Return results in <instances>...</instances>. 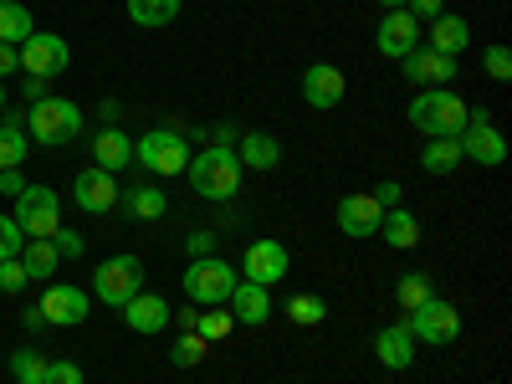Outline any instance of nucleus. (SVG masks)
Returning <instances> with one entry per match:
<instances>
[{"label":"nucleus","mask_w":512,"mask_h":384,"mask_svg":"<svg viewBox=\"0 0 512 384\" xmlns=\"http://www.w3.org/2000/svg\"><path fill=\"white\" fill-rule=\"evenodd\" d=\"M456 164H461V139H431L420 149V169H425V175H451Z\"/></svg>","instance_id":"c85d7f7f"},{"label":"nucleus","mask_w":512,"mask_h":384,"mask_svg":"<svg viewBox=\"0 0 512 384\" xmlns=\"http://www.w3.org/2000/svg\"><path fill=\"white\" fill-rule=\"evenodd\" d=\"M21 246H26V231L16 226V216H0V262H6V256H21Z\"/></svg>","instance_id":"e433bc0d"},{"label":"nucleus","mask_w":512,"mask_h":384,"mask_svg":"<svg viewBox=\"0 0 512 384\" xmlns=\"http://www.w3.org/2000/svg\"><path fill=\"white\" fill-rule=\"evenodd\" d=\"M379 236L390 241L395 251H410V246H420V221L410 216L405 205H395V210H384V221H379Z\"/></svg>","instance_id":"a878e982"},{"label":"nucleus","mask_w":512,"mask_h":384,"mask_svg":"<svg viewBox=\"0 0 512 384\" xmlns=\"http://www.w3.org/2000/svg\"><path fill=\"white\" fill-rule=\"evenodd\" d=\"M231 303H236V323H246V328H262V323L272 318V292L256 287V282H246V277L236 282Z\"/></svg>","instance_id":"412c9836"},{"label":"nucleus","mask_w":512,"mask_h":384,"mask_svg":"<svg viewBox=\"0 0 512 384\" xmlns=\"http://www.w3.org/2000/svg\"><path fill=\"white\" fill-rule=\"evenodd\" d=\"M205 349H210L205 338H200L195 328H185V333L175 338V344H169V364H175V369H195V364L205 359Z\"/></svg>","instance_id":"72a5a7b5"},{"label":"nucleus","mask_w":512,"mask_h":384,"mask_svg":"<svg viewBox=\"0 0 512 384\" xmlns=\"http://www.w3.org/2000/svg\"><path fill=\"white\" fill-rule=\"evenodd\" d=\"M52 246H57V256H72V262H77L82 251H88V241H82L77 231H67V226H57V231H52Z\"/></svg>","instance_id":"58836bf2"},{"label":"nucleus","mask_w":512,"mask_h":384,"mask_svg":"<svg viewBox=\"0 0 512 384\" xmlns=\"http://www.w3.org/2000/svg\"><path fill=\"white\" fill-rule=\"evenodd\" d=\"M180 16V0H128V21L134 26H169Z\"/></svg>","instance_id":"c756f323"},{"label":"nucleus","mask_w":512,"mask_h":384,"mask_svg":"<svg viewBox=\"0 0 512 384\" xmlns=\"http://www.w3.org/2000/svg\"><path fill=\"white\" fill-rule=\"evenodd\" d=\"M134 164H144L149 175H159V180H169V175H185V164H190V139L180 134L175 123L149 128L144 139H134Z\"/></svg>","instance_id":"20e7f679"},{"label":"nucleus","mask_w":512,"mask_h":384,"mask_svg":"<svg viewBox=\"0 0 512 384\" xmlns=\"http://www.w3.org/2000/svg\"><path fill=\"white\" fill-rule=\"evenodd\" d=\"M405 11L425 26V21H436V16H441V0H405Z\"/></svg>","instance_id":"37998d69"},{"label":"nucleus","mask_w":512,"mask_h":384,"mask_svg":"<svg viewBox=\"0 0 512 384\" xmlns=\"http://www.w3.org/2000/svg\"><path fill=\"white\" fill-rule=\"evenodd\" d=\"M420 36H425V26L400 6V11H384V21H379V31H374V47H379V57L405 62V57L420 47Z\"/></svg>","instance_id":"9b49d317"},{"label":"nucleus","mask_w":512,"mask_h":384,"mask_svg":"<svg viewBox=\"0 0 512 384\" xmlns=\"http://www.w3.org/2000/svg\"><path fill=\"white\" fill-rule=\"evenodd\" d=\"M21 190H26L21 169H0V195H21Z\"/></svg>","instance_id":"c03bdc74"},{"label":"nucleus","mask_w":512,"mask_h":384,"mask_svg":"<svg viewBox=\"0 0 512 384\" xmlns=\"http://www.w3.org/2000/svg\"><path fill=\"white\" fill-rule=\"evenodd\" d=\"M236 159H241V169H277V159H282V144H277L272 134H241V144H236Z\"/></svg>","instance_id":"393cba45"},{"label":"nucleus","mask_w":512,"mask_h":384,"mask_svg":"<svg viewBox=\"0 0 512 384\" xmlns=\"http://www.w3.org/2000/svg\"><path fill=\"white\" fill-rule=\"evenodd\" d=\"M482 67H487V77H492V82H507V77H512V52L497 41V47H487V52H482Z\"/></svg>","instance_id":"c9c22d12"},{"label":"nucleus","mask_w":512,"mask_h":384,"mask_svg":"<svg viewBox=\"0 0 512 384\" xmlns=\"http://www.w3.org/2000/svg\"><path fill=\"white\" fill-rule=\"evenodd\" d=\"M185 175H190L195 195H205V200H231V195L241 190V175H246V169H241L236 149H216V144H210L205 154H190Z\"/></svg>","instance_id":"f03ea898"},{"label":"nucleus","mask_w":512,"mask_h":384,"mask_svg":"<svg viewBox=\"0 0 512 384\" xmlns=\"http://www.w3.org/2000/svg\"><path fill=\"white\" fill-rule=\"evenodd\" d=\"M21 323H26V333H41V328H47V318H41V308H26V313H21Z\"/></svg>","instance_id":"de8ad7c7"},{"label":"nucleus","mask_w":512,"mask_h":384,"mask_svg":"<svg viewBox=\"0 0 512 384\" xmlns=\"http://www.w3.org/2000/svg\"><path fill=\"white\" fill-rule=\"evenodd\" d=\"M123 323L134 328V333H164L169 323H175V313H169V303L159 292H134L123 303Z\"/></svg>","instance_id":"a211bd4d"},{"label":"nucleus","mask_w":512,"mask_h":384,"mask_svg":"<svg viewBox=\"0 0 512 384\" xmlns=\"http://www.w3.org/2000/svg\"><path fill=\"white\" fill-rule=\"evenodd\" d=\"M379 6H384V11H400V6H405V0H379Z\"/></svg>","instance_id":"8fccbe9b"},{"label":"nucleus","mask_w":512,"mask_h":384,"mask_svg":"<svg viewBox=\"0 0 512 384\" xmlns=\"http://www.w3.org/2000/svg\"><path fill=\"white\" fill-rule=\"evenodd\" d=\"M41 98H52L47 93V77H26V103H41Z\"/></svg>","instance_id":"a18cd8bd"},{"label":"nucleus","mask_w":512,"mask_h":384,"mask_svg":"<svg viewBox=\"0 0 512 384\" xmlns=\"http://www.w3.org/2000/svg\"><path fill=\"white\" fill-rule=\"evenodd\" d=\"M405 328H410V338L415 344H451V338L461 333V313H456V303H446V297H431V303H420L410 318H405Z\"/></svg>","instance_id":"1a4fd4ad"},{"label":"nucleus","mask_w":512,"mask_h":384,"mask_svg":"<svg viewBox=\"0 0 512 384\" xmlns=\"http://www.w3.org/2000/svg\"><path fill=\"white\" fill-rule=\"evenodd\" d=\"M0 113H6V88H0Z\"/></svg>","instance_id":"3c124183"},{"label":"nucleus","mask_w":512,"mask_h":384,"mask_svg":"<svg viewBox=\"0 0 512 384\" xmlns=\"http://www.w3.org/2000/svg\"><path fill=\"white\" fill-rule=\"evenodd\" d=\"M374 359L384 364V369H410L415 364V338H410V328L405 323H390V328H379L374 333Z\"/></svg>","instance_id":"aec40b11"},{"label":"nucleus","mask_w":512,"mask_h":384,"mask_svg":"<svg viewBox=\"0 0 512 384\" xmlns=\"http://www.w3.org/2000/svg\"><path fill=\"white\" fill-rule=\"evenodd\" d=\"M26 154H31L26 113H6V118H0V169H21Z\"/></svg>","instance_id":"5701e85b"},{"label":"nucleus","mask_w":512,"mask_h":384,"mask_svg":"<svg viewBox=\"0 0 512 384\" xmlns=\"http://www.w3.org/2000/svg\"><path fill=\"white\" fill-rule=\"evenodd\" d=\"M425 47L431 52H441V57H461L466 52V41H472V26H466V16H451V11H441L436 21H425Z\"/></svg>","instance_id":"6ab92c4d"},{"label":"nucleus","mask_w":512,"mask_h":384,"mask_svg":"<svg viewBox=\"0 0 512 384\" xmlns=\"http://www.w3.org/2000/svg\"><path fill=\"white\" fill-rule=\"evenodd\" d=\"M185 297L200 308H216V303H231V292H236V267L221 262V256H190V267H185Z\"/></svg>","instance_id":"39448f33"},{"label":"nucleus","mask_w":512,"mask_h":384,"mask_svg":"<svg viewBox=\"0 0 512 384\" xmlns=\"http://www.w3.org/2000/svg\"><path fill=\"white\" fill-rule=\"evenodd\" d=\"M31 277H26V267H21V256H6L0 262V292H21Z\"/></svg>","instance_id":"4c0bfd02"},{"label":"nucleus","mask_w":512,"mask_h":384,"mask_svg":"<svg viewBox=\"0 0 512 384\" xmlns=\"http://www.w3.org/2000/svg\"><path fill=\"white\" fill-rule=\"evenodd\" d=\"M118 185H113V175L108 169H98V164H88V169H77V180H72V200H77V210H88V216H108V210L118 205Z\"/></svg>","instance_id":"4468645a"},{"label":"nucleus","mask_w":512,"mask_h":384,"mask_svg":"<svg viewBox=\"0 0 512 384\" xmlns=\"http://www.w3.org/2000/svg\"><path fill=\"white\" fill-rule=\"evenodd\" d=\"M41 318L57 323V328H77V323H88V308H93V297L72 287V282H52L47 292H41Z\"/></svg>","instance_id":"f8f14e48"},{"label":"nucleus","mask_w":512,"mask_h":384,"mask_svg":"<svg viewBox=\"0 0 512 384\" xmlns=\"http://www.w3.org/2000/svg\"><path fill=\"white\" fill-rule=\"evenodd\" d=\"M405 113H410V128H420L425 139H461L466 118H472V108H466L451 88H420Z\"/></svg>","instance_id":"f257e3e1"},{"label":"nucleus","mask_w":512,"mask_h":384,"mask_svg":"<svg viewBox=\"0 0 512 384\" xmlns=\"http://www.w3.org/2000/svg\"><path fill=\"white\" fill-rule=\"evenodd\" d=\"M369 195H374V200H379L384 210H395V205H405V185H400V180H379V185H374Z\"/></svg>","instance_id":"a19ab883"},{"label":"nucleus","mask_w":512,"mask_h":384,"mask_svg":"<svg viewBox=\"0 0 512 384\" xmlns=\"http://www.w3.org/2000/svg\"><path fill=\"white\" fill-rule=\"evenodd\" d=\"M461 159H472L482 169H502L507 164V139L497 134V123L487 118V108L466 118V128H461Z\"/></svg>","instance_id":"9d476101"},{"label":"nucleus","mask_w":512,"mask_h":384,"mask_svg":"<svg viewBox=\"0 0 512 384\" xmlns=\"http://www.w3.org/2000/svg\"><path fill=\"white\" fill-rule=\"evenodd\" d=\"M333 221H338V231H344V236L364 241V236H379L384 205L374 195H344V200H338V210H333Z\"/></svg>","instance_id":"2eb2a0df"},{"label":"nucleus","mask_w":512,"mask_h":384,"mask_svg":"<svg viewBox=\"0 0 512 384\" xmlns=\"http://www.w3.org/2000/svg\"><path fill=\"white\" fill-rule=\"evenodd\" d=\"M16 67H21L16 47H6V41H0V77H6V72H16Z\"/></svg>","instance_id":"49530a36"},{"label":"nucleus","mask_w":512,"mask_h":384,"mask_svg":"<svg viewBox=\"0 0 512 384\" xmlns=\"http://www.w3.org/2000/svg\"><path fill=\"white\" fill-rule=\"evenodd\" d=\"M118 205H123L134 221H159L164 210H169V200H164V190H159V185H134V190H123V195H118Z\"/></svg>","instance_id":"b1692460"},{"label":"nucleus","mask_w":512,"mask_h":384,"mask_svg":"<svg viewBox=\"0 0 512 384\" xmlns=\"http://www.w3.org/2000/svg\"><path fill=\"white\" fill-rule=\"evenodd\" d=\"M57 246H52V236H41V241H26L21 246V267H26V277L31 282H41V277H57Z\"/></svg>","instance_id":"bb28decb"},{"label":"nucleus","mask_w":512,"mask_h":384,"mask_svg":"<svg viewBox=\"0 0 512 384\" xmlns=\"http://www.w3.org/2000/svg\"><path fill=\"white\" fill-rule=\"evenodd\" d=\"M26 123H31V139L41 149H67L82 134V108L72 98H41L26 108Z\"/></svg>","instance_id":"7ed1b4c3"},{"label":"nucleus","mask_w":512,"mask_h":384,"mask_svg":"<svg viewBox=\"0 0 512 384\" xmlns=\"http://www.w3.org/2000/svg\"><path fill=\"white\" fill-rule=\"evenodd\" d=\"M31 31H36V21H31V11L21 6V0H0V41H6V47H21Z\"/></svg>","instance_id":"cd10ccee"},{"label":"nucleus","mask_w":512,"mask_h":384,"mask_svg":"<svg viewBox=\"0 0 512 384\" xmlns=\"http://www.w3.org/2000/svg\"><path fill=\"white\" fill-rule=\"evenodd\" d=\"M16 226L26 231V241H41V236H52L57 226H62V195L52 190V185H26L21 195H16Z\"/></svg>","instance_id":"423d86ee"},{"label":"nucleus","mask_w":512,"mask_h":384,"mask_svg":"<svg viewBox=\"0 0 512 384\" xmlns=\"http://www.w3.org/2000/svg\"><path fill=\"white\" fill-rule=\"evenodd\" d=\"M47 384H82V369L72 359H47Z\"/></svg>","instance_id":"ea45409f"},{"label":"nucleus","mask_w":512,"mask_h":384,"mask_svg":"<svg viewBox=\"0 0 512 384\" xmlns=\"http://www.w3.org/2000/svg\"><path fill=\"white\" fill-rule=\"evenodd\" d=\"M395 297H400V308H405V313H415L420 303H431V297H436V282L425 277V272H405L400 287H395Z\"/></svg>","instance_id":"2f4dec72"},{"label":"nucleus","mask_w":512,"mask_h":384,"mask_svg":"<svg viewBox=\"0 0 512 384\" xmlns=\"http://www.w3.org/2000/svg\"><path fill=\"white\" fill-rule=\"evenodd\" d=\"M11 379H16V384H47V354L16 349V354H11Z\"/></svg>","instance_id":"473e14b6"},{"label":"nucleus","mask_w":512,"mask_h":384,"mask_svg":"<svg viewBox=\"0 0 512 384\" xmlns=\"http://www.w3.org/2000/svg\"><path fill=\"white\" fill-rule=\"evenodd\" d=\"M287 267H292V256H287V246H282V241H251V246H246V256H241V277H246V282H256V287L282 282V277H287Z\"/></svg>","instance_id":"ddd939ff"},{"label":"nucleus","mask_w":512,"mask_h":384,"mask_svg":"<svg viewBox=\"0 0 512 384\" xmlns=\"http://www.w3.org/2000/svg\"><path fill=\"white\" fill-rule=\"evenodd\" d=\"M231 328H236V313H226V303H216V308L195 313V333L205 338V344H216V338H226Z\"/></svg>","instance_id":"f704fd0d"},{"label":"nucleus","mask_w":512,"mask_h":384,"mask_svg":"<svg viewBox=\"0 0 512 384\" xmlns=\"http://www.w3.org/2000/svg\"><path fill=\"white\" fill-rule=\"evenodd\" d=\"M93 164L108 169V175L128 169V164H134V139H128L123 128H103V134L93 139Z\"/></svg>","instance_id":"4be33fe9"},{"label":"nucleus","mask_w":512,"mask_h":384,"mask_svg":"<svg viewBox=\"0 0 512 384\" xmlns=\"http://www.w3.org/2000/svg\"><path fill=\"white\" fill-rule=\"evenodd\" d=\"M185 251L190 256H216V236H210V231H190L185 236Z\"/></svg>","instance_id":"79ce46f5"},{"label":"nucleus","mask_w":512,"mask_h":384,"mask_svg":"<svg viewBox=\"0 0 512 384\" xmlns=\"http://www.w3.org/2000/svg\"><path fill=\"white\" fill-rule=\"evenodd\" d=\"M344 72H338L333 62H313L308 72H303V103L308 108H318V113H328V108H338L344 103Z\"/></svg>","instance_id":"dca6fc26"},{"label":"nucleus","mask_w":512,"mask_h":384,"mask_svg":"<svg viewBox=\"0 0 512 384\" xmlns=\"http://www.w3.org/2000/svg\"><path fill=\"white\" fill-rule=\"evenodd\" d=\"M134 292H144V262L139 256H108V262L93 272V297L98 303H108V308H123Z\"/></svg>","instance_id":"0eeeda50"},{"label":"nucleus","mask_w":512,"mask_h":384,"mask_svg":"<svg viewBox=\"0 0 512 384\" xmlns=\"http://www.w3.org/2000/svg\"><path fill=\"white\" fill-rule=\"evenodd\" d=\"M231 139H236V134H231V123H221V128H216V149H231Z\"/></svg>","instance_id":"09e8293b"},{"label":"nucleus","mask_w":512,"mask_h":384,"mask_svg":"<svg viewBox=\"0 0 512 384\" xmlns=\"http://www.w3.org/2000/svg\"><path fill=\"white\" fill-rule=\"evenodd\" d=\"M287 318H292L297 328H313V323L328 318V303H323L318 292H292V297H287Z\"/></svg>","instance_id":"7c9ffc66"},{"label":"nucleus","mask_w":512,"mask_h":384,"mask_svg":"<svg viewBox=\"0 0 512 384\" xmlns=\"http://www.w3.org/2000/svg\"><path fill=\"white\" fill-rule=\"evenodd\" d=\"M16 57H21V72L26 77H57V72H67V62H72V47L57 36V31H31L21 47H16Z\"/></svg>","instance_id":"6e6552de"},{"label":"nucleus","mask_w":512,"mask_h":384,"mask_svg":"<svg viewBox=\"0 0 512 384\" xmlns=\"http://www.w3.org/2000/svg\"><path fill=\"white\" fill-rule=\"evenodd\" d=\"M405 77L415 82V88H451V82H456V57H441L431 47H415L405 57Z\"/></svg>","instance_id":"f3484780"}]
</instances>
